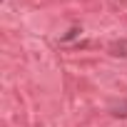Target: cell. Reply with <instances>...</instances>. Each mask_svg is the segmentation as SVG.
<instances>
[{"instance_id":"cell-3","label":"cell","mask_w":127,"mask_h":127,"mask_svg":"<svg viewBox=\"0 0 127 127\" xmlns=\"http://www.w3.org/2000/svg\"><path fill=\"white\" fill-rule=\"evenodd\" d=\"M77 35H80V28L75 25V28H70V30H67L65 35H62V37H60V42H70V40H75Z\"/></svg>"},{"instance_id":"cell-1","label":"cell","mask_w":127,"mask_h":127,"mask_svg":"<svg viewBox=\"0 0 127 127\" xmlns=\"http://www.w3.org/2000/svg\"><path fill=\"white\" fill-rule=\"evenodd\" d=\"M110 115L112 117H117V120H127V100H115V102H110Z\"/></svg>"},{"instance_id":"cell-2","label":"cell","mask_w":127,"mask_h":127,"mask_svg":"<svg viewBox=\"0 0 127 127\" xmlns=\"http://www.w3.org/2000/svg\"><path fill=\"white\" fill-rule=\"evenodd\" d=\"M110 55H112V57H125V60H127V40L122 37V40L112 42V45H110Z\"/></svg>"}]
</instances>
